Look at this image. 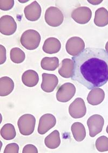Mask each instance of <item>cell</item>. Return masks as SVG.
<instances>
[{"label":"cell","instance_id":"obj_1","mask_svg":"<svg viewBox=\"0 0 108 153\" xmlns=\"http://www.w3.org/2000/svg\"><path fill=\"white\" fill-rule=\"evenodd\" d=\"M74 62L72 80L89 89L98 88L108 81V53L104 49L87 48L72 58Z\"/></svg>","mask_w":108,"mask_h":153},{"label":"cell","instance_id":"obj_2","mask_svg":"<svg viewBox=\"0 0 108 153\" xmlns=\"http://www.w3.org/2000/svg\"><path fill=\"white\" fill-rule=\"evenodd\" d=\"M41 40V35L38 31L33 29H29L22 35L20 42L24 48L29 51H33L38 48Z\"/></svg>","mask_w":108,"mask_h":153},{"label":"cell","instance_id":"obj_3","mask_svg":"<svg viewBox=\"0 0 108 153\" xmlns=\"http://www.w3.org/2000/svg\"><path fill=\"white\" fill-rule=\"evenodd\" d=\"M35 124L36 119L35 116L30 114H26L21 116L17 122L20 133L25 136L33 133Z\"/></svg>","mask_w":108,"mask_h":153},{"label":"cell","instance_id":"obj_4","mask_svg":"<svg viewBox=\"0 0 108 153\" xmlns=\"http://www.w3.org/2000/svg\"><path fill=\"white\" fill-rule=\"evenodd\" d=\"M44 19L49 26L56 27L62 25L64 16L60 9L55 7H50L46 10Z\"/></svg>","mask_w":108,"mask_h":153},{"label":"cell","instance_id":"obj_5","mask_svg":"<svg viewBox=\"0 0 108 153\" xmlns=\"http://www.w3.org/2000/svg\"><path fill=\"white\" fill-rule=\"evenodd\" d=\"M76 93V88L71 83H65L61 85L56 93V99L59 102H68Z\"/></svg>","mask_w":108,"mask_h":153},{"label":"cell","instance_id":"obj_6","mask_svg":"<svg viewBox=\"0 0 108 153\" xmlns=\"http://www.w3.org/2000/svg\"><path fill=\"white\" fill-rule=\"evenodd\" d=\"M104 125V120L100 115L95 114L90 116L87 121V125L89 131V135L94 137L102 131Z\"/></svg>","mask_w":108,"mask_h":153},{"label":"cell","instance_id":"obj_7","mask_svg":"<svg viewBox=\"0 0 108 153\" xmlns=\"http://www.w3.org/2000/svg\"><path fill=\"white\" fill-rule=\"evenodd\" d=\"M66 48L69 55L76 56L84 50L85 43L80 37H72L67 41Z\"/></svg>","mask_w":108,"mask_h":153},{"label":"cell","instance_id":"obj_8","mask_svg":"<svg viewBox=\"0 0 108 153\" xmlns=\"http://www.w3.org/2000/svg\"><path fill=\"white\" fill-rule=\"evenodd\" d=\"M92 11L87 7H80L74 9L71 13L72 19L77 23L85 25L91 20Z\"/></svg>","mask_w":108,"mask_h":153},{"label":"cell","instance_id":"obj_9","mask_svg":"<svg viewBox=\"0 0 108 153\" xmlns=\"http://www.w3.org/2000/svg\"><path fill=\"white\" fill-rule=\"evenodd\" d=\"M69 113L74 119H80L84 116L87 113L85 102L82 98H76L69 107Z\"/></svg>","mask_w":108,"mask_h":153},{"label":"cell","instance_id":"obj_10","mask_svg":"<svg viewBox=\"0 0 108 153\" xmlns=\"http://www.w3.org/2000/svg\"><path fill=\"white\" fill-rule=\"evenodd\" d=\"M17 29V24L14 18L9 15H4L0 19V32L4 35H12Z\"/></svg>","mask_w":108,"mask_h":153},{"label":"cell","instance_id":"obj_11","mask_svg":"<svg viewBox=\"0 0 108 153\" xmlns=\"http://www.w3.org/2000/svg\"><path fill=\"white\" fill-rule=\"evenodd\" d=\"M56 123L55 117L51 114H46L41 117L38 133L41 135H43L47 133L50 129L54 127Z\"/></svg>","mask_w":108,"mask_h":153},{"label":"cell","instance_id":"obj_12","mask_svg":"<svg viewBox=\"0 0 108 153\" xmlns=\"http://www.w3.org/2000/svg\"><path fill=\"white\" fill-rule=\"evenodd\" d=\"M41 7L36 1L26 6L24 9L26 19L30 21H36L38 20L41 17Z\"/></svg>","mask_w":108,"mask_h":153},{"label":"cell","instance_id":"obj_13","mask_svg":"<svg viewBox=\"0 0 108 153\" xmlns=\"http://www.w3.org/2000/svg\"><path fill=\"white\" fill-rule=\"evenodd\" d=\"M41 88L46 93H51L55 90L58 83V79L54 74L43 73Z\"/></svg>","mask_w":108,"mask_h":153},{"label":"cell","instance_id":"obj_14","mask_svg":"<svg viewBox=\"0 0 108 153\" xmlns=\"http://www.w3.org/2000/svg\"><path fill=\"white\" fill-rule=\"evenodd\" d=\"M61 48L60 41L55 37H49L46 39L43 45V51L49 54H56Z\"/></svg>","mask_w":108,"mask_h":153},{"label":"cell","instance_id":"obj_15","mask_svg":"<svg viewBox=\"0 0 108 153\" xmlns=\"http://www.w3.org/2000/svg\"><path fill=\"white\" fill-rule=\"evenodd\" d=\"M105 98V93L100 88H95L89 92L87 101L90 105H100Z\"/></svg>","mask_w":108,"mask_h":153},{"label":"cell","instance_id":"obj_16","mask_svg":"<svg viewBox=\"0 0 108 153\" xmlns=\"http://www.w3.org/2000/svg\"><path fill=\"white\" fill-rule=\"evenodd\" d=\"M74 62L70 59H65L62 60L61 65L58 69V73L64 78H70L74 74Z\"/></svg>","mask_w":108,"mask_h":153},{"label":"cell","instance_id":"obj_17","mask_svg":"<svg viewBox=\"0 0 108 153\" xmlns=\"http://www.w3.org/2000/svg\"><path fill=\"white\" fill-rule=\"evenodd\" d=\"M14 88L13 80L7 76L1 77L0 79V96L6 97L12 93Z\"/></svg>","mask_w":108,"mask_h":153},{"label":"cell","instance_id":"obj_18","mask_svg":"<svg viewBox=\"0 0 108 153\" xmlns=\"http://www.w3.org/2000/svg\"><path fill=\"white\" fill-rule=\"evenodd\" d=\"M22 81L27 87H33L37 85L39 81V76L36 71L34 70H28L22 75Z\"/></svg>","mask_w":108,"mask_h":153},{"label":"cell","instance_id":"obj_19","mask_svg":"<svg viewBox=\"0 0 108 153\" xmlns=\"http://www.w3.org/2000/svg\"><path fill=\"white\" fill-rule=\"evenodd\" d=\"M94 23L98 27H103L108 25V11L103 7L98 9L95 12Z\"/></svg>","mask_w":108,"mask_h":153},{"label":"cell","instance_id":"obj_20","mask_svg":"<svg viewBox=\"0 0 108 153\" xmlns=\"http://www.w3.org/2000/svg\"><path fill=\"white\" fill-rule=\"evenodd\" d=\"M71 131L75 140L77 142H81L86 137V131L84 125L81 122H75L71 127Z\"/></svg>","mask_w":108,"mask_h":153},{"label":"cell","instance_id":"obj_21","mask_svg":"<svg viewBox=\"0 0 108 153\" xmlns=\"http://www.w3.org/2000/svg\"><path fill=\"white\" fill-rule=\"evenodd\" d=\"M44 143L46 146L50 149H54L58 147L61 144L59 131L57 130L53 131L46 137Z\"/></svg>","mask_w":108,"mask_h":153},{"label":"cell","instance_id":"obj_22","mask_svg":"<svg viewBox=\"0 0 108 153\" xmlns=\"http://www.w3.org/2000/svg\"><path fill=\"white\" fill-rule=\"evenodd\" d=\"M41 65L44 70L54 71L59 66V60L56 57H45L41 61Z\"/></svg>","mask_w":108,"mask_h":153},{"label":"cell","instance_id":"obj_23","mask_svg":"<svg viewBox=\"0 0 108 153\" xmlns=\"http://www.w3.org/2000/svg\"><path fill=\"white\" fill-rule=\"evenodd\" d=\"M1 135L6 140H11L16 135L14 126L11 123L4 125L1 129Z\"/></svg>","mask_w":108,"mask_h":153},{"label":"cell","instance_id":"obj_24","mask_svg":"<svg viewBox=\"0 0 108 153\" xmlns=\"http://www.w3.org/2000/svg\"><path fill=\"white\" fill-rule=\"evenodd\" d=\"M10 59L15 63H21L26 59V55L23 51L19 48H13L10 53Z\"/></svg>","mask_w":108,"mask_h":153},{"label":"cell","instance_id":"obj_25","mask_svg":"<svg viewBox=\"0 0 108 153\" xmlns=\"http://www.w3.org/2000/svg\"><path fill=\"white\" fill-rule=\"evenodd\" d=\"M97 150L100 152L108 151V137L102 136L97 139L95 143Z\"/></svg>","mask_w":108,"mask_h":153},{"label":"cell","instance_id":"obj_26","mask_svg":"<svg viewBox=\"0 0 108 153\" xmlns=\"http://www.w3.org/2000/svg\"><path fill=\"white\" fill-rule=\"evenodd\" d=\"M14 5V1L9 0V1H0V9L4 11H7L12 9Z\"/></svg>","mask_w":108,"mask_h":153},{"label":"cell","instance_id":"obj_27","mask_svg":"<svg viewBox=\"0 0 108 153\" xmlns=\"http://www.w3.org/2000/svg\"><path fill=\"white\" fill-rule=\"evenodd\" d=\"M19 152V146L17 143H12L6 146L4 153H18Z\"/></svg>","mask_w":108,"mask_h":153},{"label":"cell","instance_id":"obj_28","mask_svg":"<svg viewBox=\"0 0 108 153\" xmlns=\"http://www.w3.org/2000/svg\"><path fill=\"white\" fill-rule=\"evenodd\" d=\"M22 153H38V150L37 148L34 145L29 144V145H26V146H24V147L23 148Z\"/></svg>","mask_w":108,"mask_h":153},{"label":"cell","instance_id":"obj_29","mask_svg":"<svg viewBox=\"0 0 108 153\" xmlns=\"http://www.w3.org/2000/svg\"><path fill=\"white\" fill-rule=\"evenodd\" d=\"M6 49L2 45H0V65H2L6 61Z\"/></svg>","mask_w":108,"mask_h":153},{"label":"cell","instance_id":"obj_30","mask_svg":"<svg viewBox=\"0 0 108 153\" xmlns=\"http://www.w3.org/2000/svg\"><path fill=\"white\" fill-rule=\"evenodd\" d=\"M88 2L93 5H98L101 3L102 1H88Z\"/></svg>","mask_w":108,"mask_h":153},{"label":"cell","instance_id":"obj_31","mask_svg":"<svg viewBox=\"0 0 108 153\" xmlns=\"http://www.w3.org/2000/svg\"><path fill=\"white\" fill-rule=\"evenodd\" d=\"M105 50H106V51L108 53V41L106 43V45H105Z\"/></svg>","mask_w":108,"mask_h":153},{"label":"cell","instance_id":"obj_32","mask_svg":"<svg viewBox=\"0 0 108 153\" xmlns=\"http://www.w3.org/2000/svg\"><path fill=\"white\" fill-rule=\"evenodd\" d=\"M106 131H107V133L108 134V126H107V129H106Z\"/></svg>","mask_w":108,"mask_h":153}]
</instances>
